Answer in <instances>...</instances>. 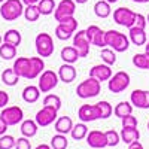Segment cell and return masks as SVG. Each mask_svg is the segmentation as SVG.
<instances>
[{
	"label": "cell",
	"instance_id": "obj_12",
	"mask_svg": "<svg viewBox=\"0 0 149 149\" xmlns=\"http://www.w3.org/2000/svg\"><path fill=\"white\" fill-rule=\"evenodd\" d=\"M57 113H58V109H55L52 106H43L36 113L34 121L37 122L39 127H48V125H51L52 122L57 121V116H58Z\"/></svg>",
	"mask_w": 149,
	"mask_h": 149
},
{
	"label": "cell",
	"instance_id": "obj_19",
	"mask_svg": "<svg viewBox=\"0 0 149 149\" xmlns=\"http://www.w3.org/2000/svg\"><path fill=\"white\" fill-rule=\"evenodd\" d=\"M128 39L131 43L137 45V46H145L148 34L145 31V29H139V27H130L128 29Z\"/></svg>",
	"mask_w": 149,
	"mask_h": 149
},
{
	"label": "cell",
	"instance_id": "obj_39",
	"mask_svg": "<svg viewBox=\"0 0 149 149\" xmlns=\"http://www.w3.org/2000/svg\"><path fill=\"white\" fill-rule=\"evenodd\" d=\"M106 139H107V146L113 148V146H116L121 142V136L115 130H107L106 131Z\"/></svg>",
	"mask_w": 149,
	"mask_h": 149
},
{
	"label": "cell",
	"instance_id": "obj_55",
	"mask_svg": "<svg viewBox=\"0 0 149 149\" xmlns=\"http://www.w3.org/2000/svg\"><path fill=\"white\" fill-rule=\"evenodd\" d=\"M3 2H5V0H0V3H3Z\"/></svg>",
	"mask_w": 149,
	"mask_h": 149
},
{
	"label": "cell",
	"instance_id": "obj_43",
	"mask_svg": "<svg viewBox=\"0 0 149 149\" xmlns=\"http://www.w3.org/2000/svg\"><path fill=\"white\" fill-rule=\"evenodd\" d=\"M146 17L142 14H136V19H134V27H139V29H145L146 27Z\"/></svg>",
	"mask_w": 149,
	"mask_h": 149
},
{
	"label": "cell",
	"instance_id": "obj_37",
	"mask_svg": "<svg viewBox=\"0 0 149 149\" xmlns=\"http://www.w3.org/2000/svg\"><path fill=\"white\" fill-rule=\"evenodd\" d=\"M15 137L14 136H10V134H3V136H0V149H12V148H15Z\"/></svg>",
	"mask_w": 149,
	"mask_h": 149
},
{
	"label": "cell",
	"instance_id": "obj_6",
	"mask_svg": "<svg viewBox=\"0 0 149 149\" xmlns=\"http://www.w3.org/2000/svg\"><path fill=\"white\" fill-rule=\"evenodd\" d=\"M130 74L127 72H116L115 74H112L110 79L107 81V86H109V91L113 93V94H118V93H122L125 91L128 86H130Z\"/></svg>",
	"mask_w": 149,
	"mask_h": 149
},
{
	"label": "cell",
	"instance_id": "obj_41",
	"mask_svg": "<svg viewBox=\"0 0 149 149\" xmlns=\"http://www.w3.org/2000/svg\"><path fill=\"white\" fill-rule=\"evenodd\" d=\"M121 121H122V127H137V118L133 116V113L121 118Z\"/></svg>",
	"mask_w": 149,
	"mask_h": 149
},
{
	"label": "cell",
	"instance_id": "obj_13",
	"mask_svg": "<svg viewBox=\"0 0 149 149\" xmlns=\"http://www.w3.org/2000/svg\"><path fill=\"white\" fill-rule=\"evenodd\" d=\"M90 45H91V42L88 39V36H86L85 30H79L78 33L73 34V46L78 49L81 58L88 57V54H90Z\"/></svg>",
	"mask_w": 149,
	"mask_h": 149
},
{
	"label": "cell",
	"instance_id": "obj_48",
	"mask_svg": "<svg viewBox=\"0 0 149 149\" xmlns=\"http://www.w3.org/2000/svg\"><path fill=\"white\" fill-rule=\"evenodd\" d=\"M34 149H52V148H51V145H43L42 143V145H39L37 148H34Z\"/></svg>",
	"mask_w": 149,
	"mask_h": 149
},
{
	"label": "cell",
	"instance_id": "obj_32",
	"mask_svg": "<svg viewBox=\"0 0 149 149\" xmlns=\"http://www.w3.org/2000/svg\"><path fill=\"white\" fill-rule=\"evenodd\" d=\"M86 134H88V127L85 125V122L73 125V128H72V131H70V136H72L74 140H82V139H85Z\"/></svg>",
	"mask_w": 149,
	"mask_h": 149
},
{
	"label": "cell",
	"instance_id": "obj_20",
	"mask_svg": "<svg viewBox=\"0 0 149 149\" xmlns=\"http://www.w3.org/2000/svg\"><path fill=\"white\" fill-rule=\"evenodd\" d=\"M58 78L61 82L64 84H70L74 81L76 78V69L73 67V64H69V63H64L58 69Z\"/></svg>",
	"mask_w": 149,
	"mask_h": 149
},
{
	"label": "cell",
	"instance_id": "obj_25",
	"mask_svg": "<svg viewBox=\"0 0 149 149\" xmlns=\"http://www.w3.org/2000/svg\"><path fill=\"white\" fill-rule=\"evenodd\" d=\"M37 128H39V125H37L36 121H31V119H26L21 122V134L26 136V137H34V136L37 134Z\"/></svg>",
	"mask_w": 149,
	"mask_h": 149
},
{
	"label": "cell",
	"instance_id": "obj_44",
	"mask_svg": "<svg viewBox=\"0 0 149 149\" xmlns=\"http://www.w3.org/2000/svg\"><path fill=\"white\" fill-rule=\"evenodd\" d=\"M9 103V94L5 91H0V109H3Z\"/></svg>",
	"mask_w": 149,
	"mask_h": 149
},
{
	"label": "cell",
	"instance_id": "obj_21",
	"mask_svg": "<svg viewBox=\"0 0 149 149\" xmlns=\"http://www.w3.org/2000/svg\"><path fill=\"white\" fill-rule=\"evenodd\" d=\"M119 136H121V142L130 145V143H133L134 140H139L140 133H139L137 127H122Z\"/></svg>",
	"mask_w": 149,
	"mask_h": 149
},
{
	"label": "cell",
	"instance_id": "obj_24",
	"mask_svg": "<svg viewBox=\"0 0 149 149\" xmlns=\"http://www.w3.org/2000/svg\"><path fill=\"white\" fill-rule=\"evenodd\" d=\"M60 57H61V60H63L64 63H69V64L76 63L78 58H81V57H79V52H78V49L74 48V46H64L63 49H61Z\"/></svg>",
	"mask_w": 149,
	"mask_h": 149
},
{
	"label": "cell",
	"instance_id": "obj_56",
	"mask_svg": "<svg viewBox=\"0 0 149 149\" xmlns=\"http://www.w3.org/2000/svg\"><path fill=\"white\" fill-rule=\"evenodd\" d=\"M148 130H149V122H148Z\"/></svg>",
	"mask_w": 149,
	"mask_h": 149
},
{
	"label": "cell",
	"instance_id": "obj_45",
	"mask_svg": "<svg viewBox=\"0 0 149 149\" xmlns=\"http://www.w3.org/2000/svg\"><path fill=\"white\" fill-rule=\"evenodd\" d=\"M128 149H143V146H142V143L139 140H134L133 143L128 145Z\"/></svg>",
	"mask_w": 149,
	"mask_h": 149
},
{
	"label": "cell",
	"instance_id": "obj_5",
	"mask_svg": "<svg viewBox=\"0 0 149 149\" xmlns=\"http://www.w3.org/2000/svg\"><path fill=\"white\" fill-rule=\"evenodd\" d=\"M34 45H36V52L39 57L45 58V57H51L54 54V40L51 34L48 33H39L34 39Z\"/></svg>",
	"mask_w": 149,
	"mask_h": 149
},
{
	"label": "cell",
	"instance_id": "obj_15",
	"mask_svg": "<svg viewBox=\"0 0 149 149\" xmlns=\"http://www.w3.org/2000/svg\"><path fill=\"white\" fill-rule=\"evenodd\" d=\"M86 143H88L90 148L93 149H103L107 146V139H106V133L100 131V130H93L88 131L86 134Z\"/></svg>",
	"mask_w": 149,
	"mask_h": 149
},
{
	"label": "cell",
	"instance_id": "obj_7",
	"mask_svg": "<svg viewBox=\"0 0 149 149\" xmlns=\"http://www.w3.org/2000/svg\"><path fill=\"white\" fill-rule=\"evenodd\" d=\"M76 29H78L76 18L74 17L66 18L64 21H60L58 26L55 27V36H57V39H60V40H67L76 33Z\"/></svg>",
	"mask_w": 149,
	"mask_h": 149
},
{
	"label": "cell",
	"instance_id": "obj_34",
	"mask_svg": "<svg viewBox=\"0 0 149 149\" xmlns=\"http://www.w3.org/2000/svg\"><path fill=\"white\" fill-rule=\"evenodd\" d=\"M37 8H39L40 15H51L52 12L55 10L57 5H55L54 0H39Z\"/></svg>",
	"mask_w": 149,
	"mask_h": 149
},
{
	"label": "cell",
	"instance_id": "obj_51",
	"mask_svg": "<svg viewBox=\"0 0 149 149\" xmlns=\"http://www.w3.org/2000/svg\"><path fill=\"white\" fill-rule=\"evenodd\" d=\"M145 52H148V54H149V42H146V43H145Z\"/></svg>",
	"mask_w": 149,
	"mask_h": 149
},
{
	"label": "cell",
	"instance_id": "obj_14",
	"mask_svg": "<svg viewBox=\"0 0 149 149\" xmlns=\"http://www.w3.org/2000/svg\"><path fill=\"white\" fill-rule=\"evenodd\" d=\"M78 118L82 122H93L97 119H102V113L98 109L97 103L95 104H82L78 110Z\"/></svg>",
	"mask_w": 149,
	"mask_h": 149
},
{
	"label": "cell",
	"instance_id": "obj_22",
	"mask_svg": "<svg viewBox=\"0 0 149 149\" xmlns=\"http://www.w3.org/2000/svg\"><path fill=\"white\" fill-rule=\"evenodd\" d=\"M73 128V121L70 116H60L57 118L55 121V125H54V130L60 134H67L70 133Z\"/></svg>",
	"mask_w": 149,
	"mask_h": 149
},
{
	"label": "cell",
	"instance_id": "obj_11",
	"mask_svg": "<svg viewBox=\"0 0 149 149\" xmlns=\"http://www.w3.org/2000/svg\"><path fill=\"white\" fill-rule=\"evenodd\" d=\"M74 10H76V2L74 0H61L54 10V18L58 22L64 21L66 18L74 15Z\"/></svg>",
	"mask_w": 149,
	"mask_h": 149
},
{
	"label": "cell",
	"instance_id": "obj_35",
	"mask_svg": "<svg viewBox=\"0 0 149 149\" xmlns=\"http://www.w3.org/2000/svg\"><path fill=\"white\" fill-rule=\"evenodd\" d=\"M69 146V140L66 137V134H55L51 139V148L52 149H67Z\"/></svg>",
	"mask_w": 149,
	"mask_h": 149
},
{
	"label": "cell",
	"instance_id": "obj_54",
	"mask_svg": "<svg viewBox=\"0 0 149 149\" xmlns=\"http://www.w3.org/2000/svg\"><path fill=\"white\" fill-rule=\"evenodd\" d=\"M2 40H3V37H2V34H0V45H2Z\"/></svg>",
	"mask_w": 149,
	"mask_h": 149
},
{
	"label": "cell",
	"instance_id": "obj_38",
	"mask_svg": "<svg viewBox=\"0 0 149 149\" xmlns=\"http://www.w3.org/2000/svg\"><path fill=\"white\" fill-rule=\"evenodd\" d=\"M97 106H98V109H100L102 119H106V118H109L112 113H113V107H112V104L109 102H104V100L103 102H98Z\"/></svg>",
	"mask_w": 149,
	"mask_h": 149
},
{
	"label": "cell",
	"instance_id": "obj_40",
	"mask_svg": "<svg viewBox=\"0 0 149 149\" xmlns=\"http://www.w3.org/2000/svg\"><path fill=\"white\" fill-rule=\"evenodd\" d=\"M43 106H52L55 109H60L61 107V98L55 94H48L43 98Z\"/></svg>",
	"mask_w": 149,
	"mask_h": 149
},
{
	"label": "cell",
	"instance_id": "obj_9",
	"mask_svg": "<svg viewBox=\"0 0 149 149\" xmlns=\"http://www.w3.org/2000/svg\"><path fill=\"white\" fill-rule=\"evenodd\" d=\"M134 19H136V12L128 9V8H118L113 10V21L118 24V26H122V27H133L134 26Z\"/></svg>",
	"mask_w": 149,
	"mask_h": 149
},
{
	"label": "cell",
	"instance_id": "obj_10",
	"mask_svg": "<svg viewBox=\"0 0 149 149\" xmlns=\"http://www.w3.org/2000/svg\"><path fill=\"white\" fill-rule=\"evenodd\" d=\"M58 81V73H55L54 70H43L39 76V85L37 86H39L40 93H49L57 86Z\"/></svg>",
	"mask_w": 149,
	"mask_h": 149
},
{
	"label": "cell",
	"instance_id": "obj_27",
	"mask_svg": "<svg viewBox=\"0 0 149 149\" xmlns=\"http://www.w3.org/2000/svg\"><path fill=\"white\" fill-rule=\"evenodd\" d=\"M113 113L118 118H124L130 113H133V104L128 102H119L115 107H113Z\"/></svg>",
	"mask_w": 149,
	"mask_h": 149
},
{
	"label": "cell",
	"instance_id": "obj_8",
	"mask_svg": "<svg viewBox=\"0 0 149 149\" xmlns=\"http://www.w3.org/2000/svg\"><path fill=\"white\" fill-rule=\"evenodd\" d=\"M0 119H2L8 127L18 125V124L22 122V119H24V112L19 106L3 107L2 112H0Z\"/></svg>",
	"mask_w": 149,
	"mask_h": 149
},
{
	"label": "cell",
	"instance_id": "obj_28",
	"mask_svg": "<svg viewBox=\"0 0 149 149\" xmlns=\"http://www.w3.org/2000/svg\"><path fill=\"white\" fill-rule=\"evenodd\" d=\"M3 40L6 43H10V45H14V46H19L21 45V40H22V37H21V33L15 29H10L5 33L3 36Z\"/></svg>",
	"mask_w": 149,
	"mask_h": 149
},
{
	"label": "cell",
	"instance_id": "obj_52",
	"mask_svg": "<svg viewBox=\"0 0 149 149\" xmlns=\"http://www.w3.org/2000/svg\"><path fill=\"white\" fill-rule=\"evenodd\" d=\"M106 2H109V3L112 5V3H116V2H118V0H106Z\"/></svg>",
	"mask_w": 149,
	"mask_h": 149
},
{
	"label": "cell",
	"instance_id": "obj_31",
	"mask_svg": "<svg viewBox=\"0 0 149 149\" xmlns=\"http://www.w3.org/2000/svg\"><path fill=\"white\" fill-rule=\"evenodd\" d=\"M133 64L142 69V70H149V54L143 52V54H134L133 55Z\"/></svg>",
	"mask_w": 149,
	"mask_h": 149
},
{
	"label": "cell",
	"instance_id": "obj_42",
	"mask_svg": "<svg viewBox=\"0 0 149 149\" xmlns=\"http://www.w3.org/2000/svg\"><path fill=\"white\" fill-rule=\"evenodd\" d=\"M15 149H31V145H30L29 137H26V136L19 137L17 140V143H15Z\"/></svg>",
	"mask_w": 149,
	"mask_h": 149
},
{
	"label": "cell",
	"instance_id": "obj_49",
	"mask_svg": "<svg viewBox=\"0 0 149 149\" xmlns=\"http://www.w3.org/2000/svg\"><path fill=\"white\" fill-rule=\"evenodd\" d=\"M74 2H76L78 5H84V3H86V2H88V0H74Z\"/></svg>",
	"mask_w": 149,
	"mask_h": 149
},
{
	"label": "cell",
	"instance_id": "obj_29",
	"mask_svg": "<svg viewBox=\"0 0 149 149\" xmlns=\"http://www.w3.org/2000/svg\"><path fill=\"white\" fill-rule=\"evenodd\" d=\"M2 81H3V84L8 85V86H15V85L18 84V81H19V76L15 73L14 69H6V70H3V73H2Z\"/></svg>",
	"mask_w": 149,
	"mask_h": 149
},
{
	"label": "cell",
	"instance_id": "obj_36",
	"mask_svg": "<svg viewBox=\"0 0 149 149\" xmlns=\"http://www.w3.org/2000/svg\"><path fill=\"white\" fill-rule=\"evenodd\" d=\"M100 57L103 60V63H106L109 66H113L116 63V52L112 48H104L102 51V54H100Z\"/></svg>",
	"mask_w": 149,
	"mask_h": 149
},
{
	"label": "cell",
	"instance_id": "obj_46",
	"mask_svg": "<svg viewBox=\"0 0 149 149\" xmlns=\"http://www.w3.org/2000/svg\"><path fill=\"white\" fill-rule=\"evenodd\" d=\"M6 130H8V125H6L2 119H0V136H3V134L6 133Z\"/></svg>",
	"mask_w": 149,
	"mask_h": 149
},
{
	"label": "cell",
	"instance_id": "obj_4",
	"mask_svg": "<svg viewBox=\"0 0 149 149\" xmlns=\"http://www.w3.org/2000/svg\"><path fill=\"white\" fill-rule=\"evenodd\" d=\"M100 91H102V82L95 78H93V76H90L88 79L82 81L78 85L76 95L79 98H91V97L98 95Z\"/></svg>",
	"mask_w": 149,
	"mask_h": 149
},
{
	"label": "cell",
	"instance_id": "obj_1",
	"mask_svg": "<svg viewBox=\"0 0 149 149\" xmlns=\"http://www.w3.org/2000/svg\"><path fill=\"white\" fill-rule=\"evenodd\" d=\"M15 73L24 79H36L45 69L42 57H18L14 63Z\"/></svg>",
	"mask_w": 149,
	"mask_h": 149
},
{
	"label": "cell",
	"instance_id": "obj_47",
	"mask_svg": "<svg viewBox=\"0 0 149 149\" xmlns=\"http://www.w3.org/2000/svg\"><path fill=\"white\" fill-rule=\"evenodd\" d=\"M24 5H37L39 3V0H22Z\"/></svg>",
	"mask_w": 149,
	"mask_h": 149
},
{
	"label": "cell",
	"instance_id": "obj_26",
	"mask_svg": "<svg viewBox=\"0 0 149 149\" xmlns=\"http://www.w3.org/2000/svg\"><path fill=\"white\" fill-rule=\"evenodd\" d=\"M94 14L98 18H107L112 14V8L110 3L106 2V0H98V2L94 5Z\"/></svg>",
	"mask_w": 149,
	"mask_h": 149
},
{
	"label": "cell",
	"instance_id": "obj_3",
	"mask_svg": "<svg viewBox=\"0 0 149 149\" xmlns=\"http://www.w3.org/2000/svg\"><path fill=\"white\" fill-rule=\"evenodd\" d=\"M24 14L22 0H5L0 6V17L5 21H15Z\"/></svg>",
	"mask_w": 149,
	"mask_h": 149
},
{
	"label": "cell",
	"instance_id": "obj_50",
	"mask_svg": "<svg viewBox=\"0 0 149 149\" xmlns=\"http://www.w3.org/2000/svg\"><path fill=\"white\" fill-rule=\"evenodd\" d=\"M133 2H136V3H148L149 0H133Z\"/></svg>",
	"mask_w": 149,
	"mask_h": 149
},
{
	"label": "cell",
	"instance_id": "obj_18",
	"mask_svg": "<svg viewBox=\"0 0 149 149\" xmlns=\"http://www.w3.org/2000/svg\"><path fill=\"white\" fill-rule=\"evenodd\" d=\"M90 76L98 79L100 82H104V81H109L110 76H112V69L109 64H97L94 66L91 70H90Z\"/></svg>",
	"mask_w": 149,
	"mask_h": 149
},
{
	"label": "cell",
	"instance_id": "obj_2",
	"mask_svg": "<svg viewBox=\"0 0 149 149\" xmlns=\"http://www.w3.org/2000/svg\"><path fill=\"white\" fill-rule=\"evenodd\" d=\"M106 46L112 48L115 52H125L130 48V39L118 30H107L104 33Z\"/></svg>",
	"mask_w": 149,
	"mask_h": 149
},
{
	"label": "cell",
	"instance_id": "obj_16",
	"mask_svg": "<svg viewBox=\"0 0 149 149\" xmlns=\"http://www.w3.org/2000/svg\"><path fill=\"white\" fill-rule=\"evenodd\" d=\"M85 31H86V36H88L91 45H95L98 48L106 46V42H104V33L106 31H103L98 26H90Z\"/></svg>",
	"mask_w": 149,
	"mask_h": 149
},
{
	"label": "cell",
	"instance_id": "obj_33",
	"mask_svg": "<svg viewBox=\"0 0 149 149\" xmlns=\"http://www.w3.org/2000/svg\"><path fill=\"white\" fill-rule=\"evenodd\" d=\"M0 57L3 60H12L17 57V46L10 45V43H3L0 45Z\"/></svg>",
	"mask_w": 149,
	"mask_h": 149
},
{
	"label": "cell",
	"instance_id": "obj_53",
	"mask_svg": "<svg viewBox=\"0 0 149 149\" xmlns=\"http://www.w3.org/2000/svg\"><path fill=\"white\" fill-rule=\"evenodd\" d=\"M146 21H148V24H149V14L146 15Z\"/></svg>",
	"mask_w": 149,
	"mask_h": 149
},
{
	"label": "cell",
	"instance_id": "obj_30",
	"mask_svg": "<svg viewBox=\"0 0 149 149\" xmlns=\"http://www.w3.org/2000/svg\"><path fill=\"white\" fill-rule=\"evenodd\" d=\"M22 15H24V18H26L29 22H34V21L39 19L40 12H39V8H37V5H26Z\"/></svg>",
	"mask_w": 149,
	"mask_h": 149
},
{
	"label": "cell",
	"instance_id": "obj_17",
	"mask_svg": "<svg viewBox=\"0 0 149 149\" xmlns=\"http://www.w3.org/2000/svg\"><path fill=\"white\" fill-rule=\"evenodd\" d=\"M130 102L137 109H149V93L145 90H134L130 95Z\"/></svg>",
	"mask_w": 149,
	"mask_h": 149
},
{
	"label": "cell",
	"instance_id": "obj_23",
	"mask_svg": "<svg viewBox=\"0 0 149 149\" xmlns=\"http://www.w3.org/2000/svg\"><path fill=\"white\" fill-rule=\"evenodd\" d=\"M40 97V90L39 86H34V85H29L26 86V88L22 90V100L26 103H36L37 100H39Z\"/></svg>",
	"mask_w": 149,
	"mask_h": 149
}]
</instances>
